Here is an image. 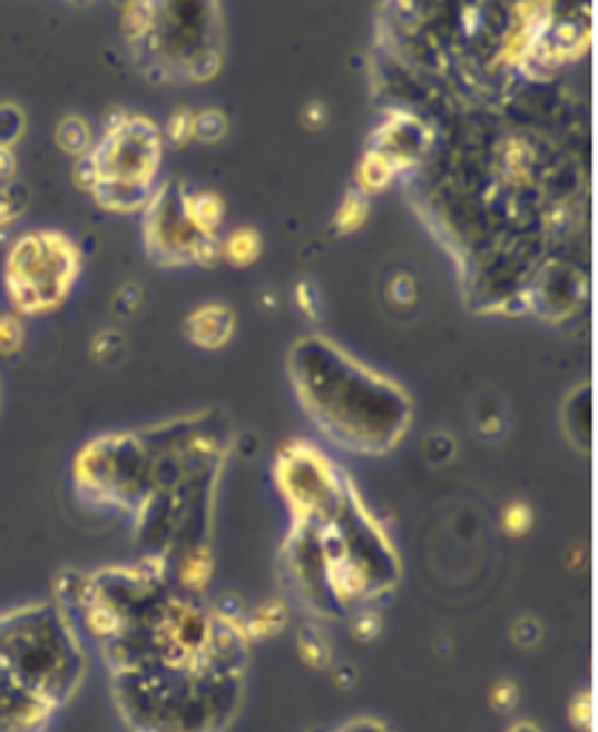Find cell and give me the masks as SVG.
Instances as JSON below:
<instances>
[{"label": "cell", "mask_w": 598, "mask_h": 732, "mask_svg": "<svg viewBox=\"0 0 598 732\" xmlns=\"http://www.w3.org/2000/svg\"><path fill=\"white\" fill-rule=\"evenodd\" d=\"M115 704L133 732H224L241 701V673L209 661L115 673Z\"/></svg>", "instance_id": "6da1fadb"}, {"label": "cell", "mask_w": 598, "mask_h": 732, "mask_svg": "<svg viewBox=\"0 0 598 732\" xmlns=\"http://www.w3.org/2000/svg\"><path fill=\"white\" fill-rule=\"evenodd\" d=\"M184 192L180 187L155 189L149 198L147 218H144V240L147 249L158 264L178 267V264H209L220 255V244L213 235H200L189 220L184 207Z\"/></svg>", "instance_id": "52a82bcc"}, {"label": "cell", "mask_w": 598, "mask_h": 732, "mask_svg": "<svg viewBox=\"0 0 598 732\" xmlns=\"http://www.w3.org/2000/svg\"><path fill=\"white\" fill-rule=\"evenodd\" d=\"M75 484L95 504L138 513L155 493V455L144 433L104 435L75 458Z\"/></svg>", "instance_id": "277c9868"}, {"label": "cell", "mask_w": 598, "mask_h": 732, "mask_svg": "<svg viewBox=\"0 0 598 732\" xmlns=\"http://www.w3.org/2000/svg\"><path fill=\"white\" fill-rule=\"evenodd\" d=\"M160 152H164V135L153 120L144 115L115 112L107 120L104 135L95 138L87 160L98 184L155 189Z\"/></svg>", "instance_id": "8992f818"}, {"label": "cell", "mask_w": 598, "mask_h": 732, "mask_svg": "<svg viewBox=\"0 0 598 732\" xmlns=\"http://www.w3.org/2000/svg\"><path fill=\"white\" fill-rule=\"evenodd\" d=\"M226 132V118L218 109H204V112H195V138L198 140H220Z\"/></svg>", "instance_id": "d6986e66"}, {"label": "cell", "mask_w": 598, "mask_h": 732, "mask_svg": "<svg viewBox=\"0 0 598 732\" xmlns=\"http://www.w3.org/2000/svg\"><path fill=\"white\" fill-rule=\"evenodd\" d=\"M3 273L18 315L52 313L72 293L80 273V253L63 233L38 229L14 240Z\"/></svg>", "instance_id": "5b68a950"}, {"label": "cell", "mask_w": 598, "mask_h": 732, "mask_svg": "<svg viewBox=\"0 0 598 732\" xmlns=\"http://www.w3.org/2000/svg\"><path fill=\"white\" fill-rule=\"evenodd\" d=\"M55 140H58V147L63 149V152L72 155L75 160H80L92 152L95 132L92 127H89L87 118H80V115H67V118L58 123V129H55Z\"/></svg>", "instance_id": "4fadbf2b"}, {"label": "cell", "mask_w": 598, "mask_h": 732, "mask_svg": "<svg viewBox=\"0 0 598 732\" xmlns=\"http://www.w3.org/2000/svg\"><path fill=\"white\" fill-rule=\"evenodd\" d=\"M14 169H18V164H14L12 149L0 147V184H12Z\"/></svg>", "instance_id": "603a6c76"}, {"label": "cell", "mask_w": 598, "mask_h": 732, "mask_svg": "<svg viewBox=\"0 0 598 732\" xmlns=\"http://www.w3.org/2000/svg\"><path fill=\"white\" fill-rule=\"evenodd\" d=\"M339 732H390V730H386V726L375 719H355V721H350L346 726H341Z\"/></svg>", "instance_id": "cb8c5ba5"}, {"label": "cell", "mask_w": 598, "mask_h": 732, "mask_svg": "<svg viewBox=\"0 0 598 732\" xmlns=\"http://www.w3.org/2000/svg\"><path fill=\"white\" fill-rule=\"evenodd\" d=\"M427 132L415 118H393L386 120L384 132L375 140V152L384 155L395 169L412 164V158H419L421 149L427 147Z\"/></svg>", "instance_id": "30bf717a"}, {"label": "cell", "mask_w": 598, "mask_h": 732, "mask_svg": "<svg viewBox=\"0 0 598 732\" xmlns=\"http://www.w3.org/2000/svg\"><path fill=\"white\" fill-rule=\"evenodd\" d=\"M301 398L330 438L359 453H384L410 426V404L399 386L359 366L304 375Z\"/></svg>", "instance_id": "7a4b0ae2"}, {"label": "cell", "mask_w": 598, "mask_h": 732, "mask_svg": "<svg viewBox=\"0 0 598 732\" xmlns=\"http://www.w3.org/2000/svg\"><path fill=\"white\" fill-rule=\"evenodd\" d=\"M27 327L20 315H0V355H14L23 349Z\"/></svg>", "instance_id": "e0dca14e"}, {"label": "cell", "mask_w": 598, "mask_h": 732, "mask_svg": "<svg viewBox=\"0 0 598 732\" xmlns=\"http://www.w3.org/2000/svg\"><path fill=\"white\" fill-rule=\"evenodd\" d=\"M510 732H539V726H532V724H516Z\"/></svg>", "instance_id": "d4e9b609"}, {"label": "cell", "mask_w": 598, "mask_h": 732, "mask_svg": "<svg viewBox=\"0 0 598 732\" xmlns=\"http://www.w3.org/2000/svg\"><path fill=\"white\" fill-rule=\"evenodd\" d=\"M0 664L27 693L60 710L87 673V659L67 610L29 604L0 615Z\"/></svg>", "instance_id": "3957f363"}, {"label": "cell", "mask_w": 598, "mask_h": 732, "mask_svg": "<svg viewBox=\"0 0 598 732\" xmlns=\"http://www.w3.org/2000/svg\"><path fill=\"white\" fill-rule=\"evenodd\" d=\"M235 315L224 304H204L187 318V335L193 344L204 349L224 347L233 338Z\"/></svg>", "instance_id": "8fae6325"}, {"label": "cell", "mask_w": 598, "mask_h": 732, "mask_svg": "<svg viewBox=\"0 0 598 732\" xmlns=\"http://www.w3.org/2000/svg\"><path fill=\"white\" fill-rule=\"evenodd\" d=\"M184 207H187L189 220H193L200 235L218 238V227L224 224V200L218 195L209 192V189L184 192Z\"/></svg>", "instance_id": "7c38bea8"}, {"label": "cell", "mask_w": 598, "mask_h": 732, "mask_svg": "<svg viewBox=\"0 0 598 732\" xmlns=\"http://www.w3.org/2000/svg\"><path fill=\"white\" fill-rule=\"evenodd\" d=\"M27 204V192L14 184H0V227H9Z\"/></svg>", "instance_id": "ffe728a7"}, {"label": "cell", "mask_w": 598, "mask_h": 732, "mask_svg": "<svg viewBox=\"0 0 598 732\" xmlns=\"http://www.w3.org/2000/svg\"><path fill=\"white\" fill-rule=\"evenodd\" d=\"M504 526L516 535L525 533V530H530V510H527L525 504H512L510 510L504 513Z\"/></svg>", "instance_id": "7402d4cb"}, {"label": "cell", "mask_w": 598, "mask_h": 732, "mask_svg": "<svg viewBox=\"0 0 598 732\" xmlns=\"http://www.w3.org/2000/svg\"><path fill=\"white\" fill-rule=\"evenodd\" d=\"M55 710L27 693L0 664V732H43Z\"/></svg>", "instance_id": "9c48e42d"}, {"label": "cell", "mask_w": 598, "mask_h": 732, "mask_svg": "<svg viewBox=\"0 0 598 732\" xmlns=\"http://www.w3.org/2000/svg\"><path fill=\"white\" fill-rule=\"evenodd\" d=\"M366 220V195L353 192L341 204L339 215H335V227L339 233H355Z\"/></svg>", "instance_id": "2e32d148"}, {"label": "cell", "mask_w": 598, "mask_h": 732, "mask_svg": "<svg viewBox=\"0 0 598 732\" xmlns=\"http://www.w3.org/2000/svg\"><path fill=\"white\" fill-rule=\"evenodd\" d=\"M395 175V167L381 152L364 155V160L359 164V187L361 195L375 192V189H384L390 184V178Z\"/></svg>", "instance_id": "9a60e30c"}, {"label": "cell", "mask_w": 598, "mask_h": 732, "mask_svg": "<svg viewBox=\"0 0 598 732\" xmlns=\"http://www.w3.org/2000/svg\"><path fill=\"white\" fill-rule=\"evenodd\" d=\"M195 138V112L187 109H178L175 115H169L167 127H164V140L175 144V147H184Z\"/></svg>", "instance_id": "ac0fdd59"}, {"label": "cell", "mask_w": 598, "mask_h": 732, "mask_svg": "<svg viewBox=\"0 0 598 732\" xmlns=\"http://www.w3.org/2000/svg\"><path fill=\"white\" fill-rule=\"evenodd\" d=\"M220 255H224L226 260L238 264V267H246V264H253L261 255V235L249 227L235 229V233H229V238L220 244Z\"/></svg>", "instance_id": "5bb4252c"}, {"label": "cell", "mask_w": 598, "mask_h": 732, "mask_svg": "<svg viewBox=\"0 0 598 732\" xmlns=\"http://www.w3.org/2000/svg\"><path fill=\"white\" fill-rule=\"evenodd\" d=\"M278 486L301 524H321L339 510L346 484L313 446L293 444L278 458Z\"/></svg>", "instance_id": "ba28073f"}, {"label": "cell", "mask_w": 598, "mask_h": 732, "mask_svg": "<svg viewBox=\"0 0 598 732\" xmlns=\"http://www.w3.org/2000/svg\"><path fill=\"white\" fill-rule=\"evenodd\" d=\"M23 132V112L14 103H0V147L12 149Z\"/></svg>", "instance_id": "44dd1931"}]
</instances>
